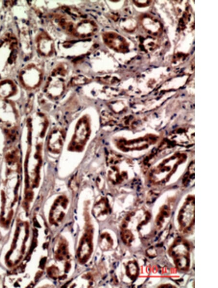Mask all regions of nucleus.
<instances>
[{
	"mask_svg": "<svg viewBox=\"0 0 218 288\" xmlns=\"http://www.w3.org/2000/svg\"><path fill=\"white\" fill-rule=\"evenodd\" d=\"M15 34L7 32L0 37V81L8 79L15 69L19 53Z\"/></svg>",
	"mask_w": 218,
	"mask_h": 288,
	"instance_id": "1",
	"label": "nucleus"
},
{
	"mask_svg": "<svg viewBox=\"0 0 218 288\" xmlns=\"http://www.w3.org/2000/svg\"><path fill=\"white\" fill-rule=\"evenodd\" d=\"M44 71L42 66L34 62H30L19 71L18 80L20 85L27 89L38 87L43 80Z\"/></svg>",
	"mask_w": 218,
	"mask_h": 288,
	"instance_id": "2",
	"label": "nucleus"
},
{
	"mask_svg": "<svg viewBox=\"0 0 218 288\" xmlns=\"http://www.w3.org/2000/svg\"><path fill=\"white\" fill-rule=\"evenodd\" d=\"M35 46L37 51L43 56L49 57L54 52V41L45 31H41L36 36Z\"/></svg>",
	"mask_w": 218,
	"mask_h": 288,
	"instance_id": "3",
	"label": "nucleus"
},
{
	"mask_svg": "<svg viewBox=\"0 0 218 288\" xmlns=\"http://www.w3.org/2000/svg\"><path fill=\"white\" fill-rule=\"evenodd\" d=\"M46 85V91L49 95L53 96L60 95L64 91L65 85L62 79L53 71L48 78Z\"/></svg>",
	"mask_w": 218,
	"mask_h": 288,
	"instance_id": "4",
	"label": "nucleus"
},
{
	"mask_svg": "<svg viewBox=\"0 0 218 288\" xmlns=\"http://www.w3.org/2000/svg\"><path fill=\"white\" fill-rule=\"evenodd\" d=\"M96 28L93 21L89 20H83L77 24L74 32L79 36H89L95 32Z\"/></svg>",
	"mask_w": 218,
	"mask_h": 288,
	"instance_id": "5",
	"label": "nucleus"
}]
</instances>
